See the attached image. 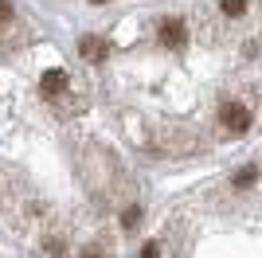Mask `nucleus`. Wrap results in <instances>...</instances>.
<instances>
[{
	"mask_svg": "<svg viewBox=\"0 0 262 258\" xmlns=\"http://www.w3.org/2000/svg\"><path fill=\"white\" fill-rule=\"evenodd\" d=\"M254 180H258V168H254V164H247V168L235 176V188H254Z\"/></svg>",
	"mask_w": 262,
	"mask_h": 258,
	"instance_id": "nucleus-6",
	"label": "nucleus"
},
{
	"mask_svg": "<svg viewBox=\"0 0 262 258\" xmlns=\"http://www.w3.org/2000/svg\"><path fill=\"white\" fill-rule=\"evenodd\" d=\"M82 59H86V63H102V59H106V39L86 35V39H82Z\"/></svg>",
	"mask_w": 262,
	"mask_h": 258,
	"instance_id": "nucleus-3",
	"label": "nucleus"
},
{
	"mask_svg": "<svg viewBox=\"0 0 262 258\" xmlns=\"http://www.w3.org/2000/svg\"><path fill=\"white\" fill-rule=\"evenodd\" d=\"M137 223H141V207H137V204H129L125 211H121V227H125V231H133Z\"/></svg>",
	"mask_w": 262,
	"mask_h": 258,
	"instance_id": "nucleus-5",
	"label": "nucleus"
},
{
	"mask_svg": "<svg viewBox=\"0 0 262 258\" xmlns=\"http://www.w3.org/2000/svg\"><path fill=\"white\" fill-rule=\"evenodd\" d=\"M223 125H227L231 133H247V129H251V110L243 106V102H227V106H223Z\"/></svg>",
	"mask_w": 262,
	"mask_h": 258,
	"instance_id": "nucleus-1",
	"label": "nucleus"
},
{
	"mask_svg": "<svg viewBox=\"0 0 262 258\" xmlns=\"http://www.w3.org/2000/svg\"><path fill=\"white\" fill-rule=\"evenodd\" d=\"M12 20V4L8 0H0V24H8Z\"/></svg>",
	"mask_w": 262,
	"mask_h": 258,
	"instance_id": "nucleus-9",
	"label": "nucleus"
},
{
	"mask_svg": "<svg viewBox=\"0 0 262 258\" xmlns=\"http://www.w3.org/2000/svg\"><path fill=\"white\" fill-rule=\"evenodd\" d=\"M219 8L227 12V16H243V12H247V0H219Z\"/></svg>",
	"mask_w": 262,
	"mask_h": 258,
	"instance_id": "nucleus-7",
	"label": "nucleus"
},
{
	"mask_svg": "<svg viewBox=\"0 0 262 258\" xmlns=\"http://www.w3.org/2000/svg\"><path fill=\"white\" fill-rule=\"evenodd\" d=\"M63 90H67V75L63 71H47L43 75V94L55 98V94H63Z\"/></svg>",
	"mask_w": 262,
	"mask_h": 258,
	"instance_id": "nucleus-4",
	"label": "nucleus"
},
{
	"mask_svg": "<svg viewBox=\"0 0 262 258\" xmlns=\"http://www.w3.org/2000/svg\"><path fill=\"white\" fill-rule=\"evenodd\" d=\"M161 43L164 47H184L188 43V28L180 20H164L161 24Z\"/></svg>",
	"mask_w": 262,
	"mask_h": 258,
	"instance_id": "nucleus-2",
	"label": "nucleus"
},
{
	"mask_svg": "<svg viewBox=\"0 0 262 258\" xmlns=\"http://www.w3.org/2000/svg\"><path fill=\"white\" fill-rule=\"evenodd\" d=\"M94 4H106V0H94Z\"/></svg>",
	"mask_w": 262,
	"mask_h": 258,
	"instance_id": "nucleus-10",
	"label": "nucleus"
},
{
	"mask_svg": "<svg viewBox=\"0 0 262 258\" xmlns=\"http://www.w3.org/2000/svg\"><path fill=\"white\" fill-rule=\"evenodd\" d=\"M43 250H47V254H63V239H43Z\"/></svg>",
	"mask_w": 262,
	"mask_h": 258,
	"instance_id": "nucleus-8",
	"label": "nucleus"
}]
</instances>
